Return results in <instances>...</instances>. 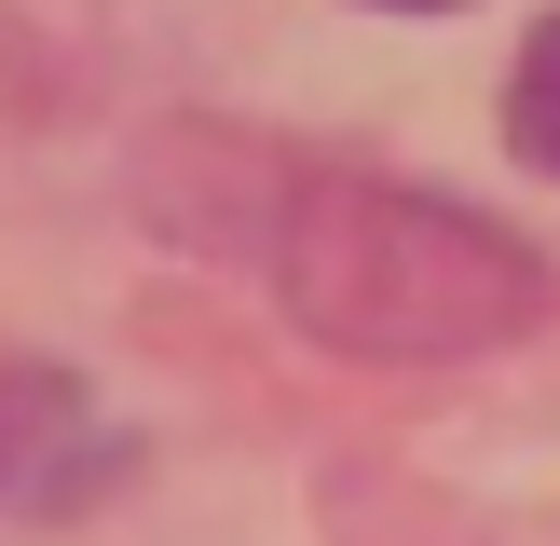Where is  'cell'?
<instances>
[{"instance_id":"1","label":"cell","mask_w":560,"mask_h":546,"mask_svg":"<svg viewBox=\"0 0 560 546\" xmlns=\"http://www.w3.org/2000/svg\"><path fill=\"white\" fill-rule=\"evenodd\" d=\"M273 287L315 342L342 355H492L547 314V260L520 233H492L479 205L315 164L273 205Z\"/></svg>"},{"instance_id":"2","label":"cell","mask_w":560,"mask_h":546,"mask_svg":"<svg viewBox=\"0 0 560 546\" xmlns=\"http://www.w3.org/2000/svg\"><path fill=\"white\" fill-rule=\"evenodd\" d=\"M506 136H520L534 178H560V14L534 27V55H520V82H506Z\"/></svg>"},{"instance_id":"3","label":"cell","mask_w":560,"mask_h":546,"mask_svg":"<svg viewBox=\"0 0 560 546\" xmlns=\"http://www.w3.org/2000/svg\"><path fill=\"white\" fill-rule=\"evenodd\" d=\"M370 14H452V0H370Z\"/></svg>"}]
</instances>
